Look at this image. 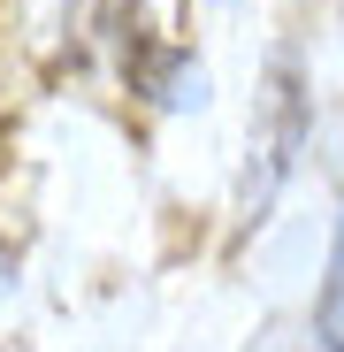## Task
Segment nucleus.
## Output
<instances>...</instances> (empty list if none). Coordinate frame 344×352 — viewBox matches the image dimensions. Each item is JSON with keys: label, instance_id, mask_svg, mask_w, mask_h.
<instances>
[{"label": "nucleus", "instance_id": "obj_1", "mask_svg": "<svg viewBox=\"0 0 344 352\" xmlns=\"http://www.w3.org/2000/svg\"><path fill=\"white\" fill-rule=\"evenodd\" d=\"M321 337H329V352H344V222H336V253H329V283H321Z\"/></svg>", "mask_w": 344, "mask_h": 352}]
</instances>
